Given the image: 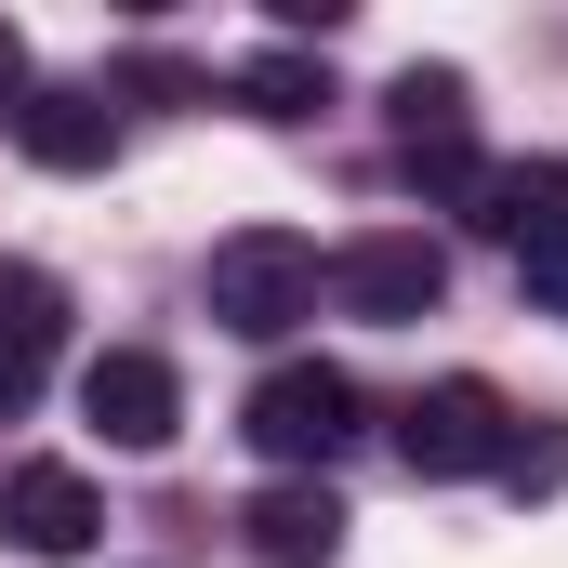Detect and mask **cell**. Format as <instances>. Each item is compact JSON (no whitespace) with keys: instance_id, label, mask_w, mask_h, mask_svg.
I'll return each mask as SVG.
<instances>
[{"instance_id":"obj_12","label":"cell","mask_w":568,"mask_h":568,"mask_svg":"<svg viewBox=\"0 0 568 568\" xmlns=\"http://www.w3.org/2000/svg\"><path fill=\"white\" fill-rule=\"evenodd\" d=\"M225 93H239L252 120H317V106H331V53H291V40H278V53H252Z\"/></svg>"},{"instance_id":"obj_4","label":"cell","mask_w":568,"mask_h":568,"mask_svg":"<svg viewBox=\"0 0 568 568\" xmlns=\"http://www.w3.org/2000/svg\"><path fill=\"white\" fill-rule=\"evenodd\" d=\"M331 304L344 317H371V331H410L449 304V252H436L424 225H371V239H344L331 252Z\"/></svg>"},{"instance_id":"obj_1","label":"cell","mask_w":568,"mask_h":568,"mask_svg":"<svg viewBox=\"0 0 568 568\" xmlns=\"http://www.w3.org/2000/svg\"><path fill=\"white\" fill-rule=\"evenodd\" d=\"M317 239H291V225H239V239H212V265H199V304H212V331H239V344H291L304 317H317Z\"/></svg>"},{"instance_id":"obj_3","label":"cell","mask_w":568,"mask_h":568,"mask_svg":"<svg viewBox=\"0 0 568 568\" xmlns=\"http://www.w3.org/2000/svg\"><path fill=\"white\" fill-rule=\"evenodd\" d=\"M503 449H516V410H503V384H476V371H436L424 397L397 410V463H410L424 489L503 476Z\"/></svg>"},{"instance_id":"obj_8","label":"cell","mask_w":568,"mask_h":568,"mask_svg":"<svg viewBox=\"0 0 568 568\" xmlns=\"http://www.w3.org/2000/svg\"><path fill=\"white\" fill-rule=\"evenodd\" d=\"M13 145H27L40 172H106V159H120V106H106V80H27Z\"/></svg>"},{"instance_id":"obj_5","label":"cell","mask_w":568,"mask_h":568,"mask_svg":"<svg viewBox=\"0 0 568 568\" xmlns=\"http://www.w3.org/2000/svg\"><path fill=\"white\" fill-rule=\"evenodd\" d=\"M80 424L106 436V449H172V436H185V371L145 357V344L80 357Z\"/></svg>"},{"instance_id":"obj_14","label":"cell","mask_w":568,"mask_h":568,"mask_svg":"<svg viewBox=\"0 0 568 568\" xmlns=\"http://www.w3.org/2000/svg\"><path fill=\"white\" fill-rule=\"evenodd\" d=\"M516 291H529V304H556V317H568V252H529V265H516Z\"/></svg>"},{"instance_id":"obj_6","label":"cell","mask_w":568,"mask_h":568,"mask_svg":"<svg viewBox=\"0 0 568 568\" xmlns=\"http://www.w3.org/2000/svg\"><path fill=\"white\" fill-rule=\"evenodd\" d=\"M463 225H476V239H503L516 265H529V252H568V159H476Z\"/></svg>"},{"instance_id":"obj_11","label":"cell","mask_w":568,"mask_h":568,"mask_svg":"<svg viewBox=\"0 0 568 568\" xmlns=\"http://www.w3.org/2000/svg\"><path fill=\"white\" fill-rule=\"evenodd\" d=\"M384 120H397V145H463L476 133V80H463V67H397Z\"/></svg>"},{"instance_id":"obj_2","label":"cell","mask_w":568,"mask_h":568,"mask_svg":"<svg viewBox=\"0 0 568 568\" xmlns=\"http://www.w3.org/2000/svg\"><path fill=\"white\" fill-rule=\"evenodd\" d=\"M239 436H252L278 476H331V463L357 449V371H331V357H278V371L239 397Z\"/></svg>"},{"instance_id":"obj_10","label":"cell","mask_w":568,"mask_h":568,"mask_svg":"<svg viewBox=\"0 0 568 568\" xmlns=\"http://www.w3.org/2000/svg\"><path fill=\"white\" fill-rule=\"evenodd\" d=\"M53 344H67V291L40 278V265H0V424H13L27 397H40Z\"/></svg>"},{"instance_id":"obj_9","label":"cell","mask_w":568,"mask_h":568,"mask_svg":"<svg viewBox=\"0 0 568 568\" xmlns=\"http://www.w3.org/2000/svg\"><path fill=\"white\" fill-rule=\"evenodd\" d=\"M239 529H252V556H265V568H331L357 516H344V489H331V476H278Z\"/></svg>"},{"instance_id":"obj_15","label":"cell","mask_w":568,"mask_h":568,"mask_svg":"<svg viewBox=\"0 0 568 568\" xmlns=\"http://www.w3.org/2000/svg\"><path fill=\"white\" fill-rule=\"evenodd\" d=\"M13 106H27V40L0 27V120H13Z\"/></svg>"},{"instance_id":"obj_13","label":"cell","mask_w":568,"mask_h":568,"mask_svg":"<svg viewBox=\"0 0 568 568\" xmlns=\"http://www.w3.org/2000/svg\"><path fill=\"white\" fill-rule=\"evenodd\" d=\"M503 489H516V503H556V489H568V424H542V436L516 424V449H503Z\"/></svg>"},{"instance_id":"obj_7","label":"cell","mask_w":568,"mask_h":568,"mask_svg":"<svg viewBox=\"0 0 568 568\" xmlns=\"http://www.w3.org/2000/svg\"><path fill=\"white\" fill-rule=\"evenodd\" d=\"M106 529V489L80 463H0V542L13 556H93Z\"/></svg>"}]
</instances>
